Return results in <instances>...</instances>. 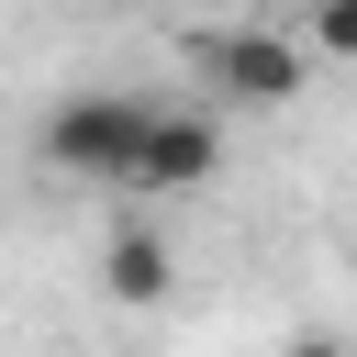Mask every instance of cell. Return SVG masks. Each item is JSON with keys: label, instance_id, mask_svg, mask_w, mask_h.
<instances>
[{"label": "cell", "instance_id": "6da1fadb", "mask_svg": "<svg viewBox=\"0 0 357 357\" xmlns=\"http://www.w3.org/2000/svg\"><path fill=\"white\" fill-rule=\"evenodd\" d=\"M145 134H156V112L134 89H78V100L45 112V167L56 178H89V190H134Z\"/></svg>", "mask_w": 357, "mask_h": 357}, {"label": "cell", "instance_id": "7a4b0ae2", "mask_svg": "<svg viewBox=\"0 0 357 357\" xmlns=\"http://www.w3.org/2000/svg\"><path fill=\"white\" fill-rule=\"evenodd\" d=\"M201 78H212L223 100H245V112H279V100H301L312 45H301V33H279V22H234V33H212V45H201Z\"/></svg>", "mask_w": 357, "mask_h": 357}, {"label": "cell", "instance_id": "3957f363", "mask_svg": "<svg viewBox=\"0 0 357 357\" xmlns=\"http://www.w3.org/2000/svg\"><path fill=\"white\" fill-rule=\"evenodd\" d=\"M212 167H223V134H212V112H156L134 190H145V201H178V190H201Z\"/></svg>", "mask_w": 357, "mask_h": 357}, {"label": "cell", "instance_id": "277c9868", "mask_svg": "<svg viewBox=\"0 0 357 357\" xmlns=\"http://www.w3.org/2000/svg\"><path fill=\"white\" fill-rule=\"evenodd\" d=\"M100 290H112L123 312H156V301L178 290V257H167V234H145V223H123V234L100 245Z\"/></svg>", "mask_w": 357, "mask_h": 357}, {"label": "cell", "instance_id": "5b68a950", "mask_svg": "<svg viewBox=\"0 0 357 357\" xmlns=\"http://www.w3.org/2000/svg\"><path fill=\"white\" fill-rule=\"evenodd\" d=\"M312 45L357 67V0H312Z\"/></svg>", "mask_w": 357, "mask_h": 357}, {"label": "cell", "instance_id": "8992f818", "mask_svg": "<svg viewBox=\"0 0 357 357\" xmlns=\"http://www.w3.org/2000/svg\"><path fill=\"white\" fill-rule=\"evenodd\" d=\"M279 357H346V346H335V335H290Z\"/></svg>", "mask_w": 357, "mask_h": 357}, {"label": "cell", "instance_id": "52a82bcc", "mask_svg": "<svg viewBox=\"0 0 357 357\" xmlns=\"http://www.w3.org/2000/svg\"><path fill=\"white\" fill-rule=\"evenodd\" d=\"M178 11H190V0H178Z\"/></svg>", "mask_w": 357, "mask_h": 357}]
</instances>
